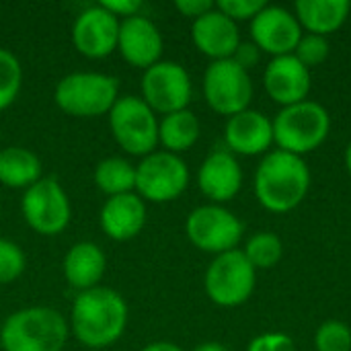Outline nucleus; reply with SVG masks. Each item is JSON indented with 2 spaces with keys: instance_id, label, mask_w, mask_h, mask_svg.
I'll list each match as a JSON object with an SVG mask.
<instances>
[{
  "instance_id": "1",
  "label": "nucleus",
  "mask_w": 351,
  "mask_h": 351,
  "mask_svg": "<svg viewBox=\"0 0 351 351\" xmlns=\"http://www.w3.org/2000/svg\"><path fill=\"white\" fill-rule=\"evenodd\" d=\"M128 302L125 298L107 286H97L78 296L70 311V329L74 337L90 350H103L113 346L128 327Z\"/></svg>"
},
{
  "instance_id": "2",
  "label": "nucleus",
  "mask_w": 351,
  "mask_h": 351,
  "mask_svg": "<svg viewBox=\"0 0 351 351\" xmlns=\"http://www.w3.org/2000/svg\"><path fill=\"white\" fill-rule=\"evenodd\" d=\"M311 187L306 162L290 152H269L255 173V195L259 204L276 214L290 212L302 204Z\"/></svg>"
},
{
  "instance_id": "3",
  "label": "nucleus",
  "mask_w": 351,
  "mask_h": 351,
  "mask_svg": "<svg viewBox=\"0 0 351 351\" xmlns=\"http://www.w3.org/2000/svg\"><path fill=\"white\" fill-rule=\"evenodd\" d=\"M70 327L62 313L49 306H27L12 313L0 327L4 351H62Z\"/></svg>"
},
{
  "instance_id": "4",
  "label": "nucleus",
  "mask_w": 351,
  "mask_h": 351,
  "mask_svg": "<svg viewBox=\"0 0 351 351\" xmlns=\"http://www.w3.org/2000/svg\"><path fill=\"white\" fill-rule=\"evenodd\" d=\"M56 105L72 117L109 115L119 99V80L103 72H70L53 90Z\"/></svg>"
},
{
  "instance_id": "5",
  "label": "nucleus",
  "mask_w": 351,
  "mask_h": 351,
  "mask_svg": "<svg viewBox=\"0 0 351 351\" xmlns=\"http://www.w3.org/2000/svg\"><path fill=\"white\" fill-rule=\"evenodd\" d=\"M331 130L327 109L315 101H302L284 107L274 119V142L290 154H306L317 150Z\"/></svg>"
},
{
  "instance_id": "6",
  "label": "nucleus",
  "mask_w": 351,
  "mask_h": 351,
  "mask_svg": "<svg viewBox=\"0 0 351 351\" xmlns=\"http://www.w3.org/2000/svg\"><path fill=\"white\" fill-rule=\"evenodd\" d=\"M107 117L111 136L123 152L144 158L158 146V117L142 97H119Z\"/></svg>"
},
{
  "instance_id": "7",
  "label": "nucleus",
  "mask_w": 351,
  "mask_h": 351,
  "mask_svg": "<svg viewBox=\"0 0 351 351\" xmlns=\"http://www.w3.org/2000/svg\"><path fill=\"white\" fill-rule=\"evenodd\" d=\"M21 212L27 226L41 237L62 234L72 218L68 193L53 177H41L35 185L25 189Z\"/></svg>"
},
{
  "instance_id": "8",
  "label": "nucleus",
  "mask_w": 351,
  "mask_h": 351,
  "mask_svg": "<svg viewBox=\"0 0 351 351\" xmlns=\"http://www.w3.org/2000/svg\"><path fill=\"white\" fill-rule=\"evenodd\" d=\"M189 185V169L179 154L154 150L136 165V193L144 202L167 204Z\"/></svg>"
},
{
  "instance_id": "9",
  "label": "nucleus",
  "mask_w": 351,
  "mask_h": 351,
  "mask_svg": "<svg viewBox=\"0 0 351 351\" xmlns=\"http://www.w3.org/2000/svg\"><path fill=\"white\" fill-rule=\"evenodd\" d=\"M206 294L218 306H239L249 300L255 290V267L249 263L243 251L232 249L210 263L206 271Z\"/></svg>"
},
{
  "instance_id": "10",
  "label": "nucleus",
  "mask_w": 351,
  "mask_h": 351,
  "mask_svg": "<svg viewBox=\"0 0 351 351\" xmlns=\"http://www.w3.org/2000/svg\"><path fill=\"white\" fill-rule=\"evenodd\" d=\"M204 95L216 113L232 117L249 109L253 99V80L249 72L241 68L232 58L216 60L206 68Z\"/></svg>"
},
{
  "instance_id": "11",
  "label": "nucleus",
  "mask_w": 351,
  "mask_h": 351,
  "mask_svg": "<svg viewBox=\"0 0 351 351\" xmlns=\"http://www.w3.org/2000/svg\"><path fill=\"white\" fill-rule=\"evenodd\" d=\"M142 101L160 115L187 109L191 101V76L189 72L169 60H160L142 74Z\"/></svg>"
},
{
  "instance_id": "12",
  "label": "nucleus",
  "mask_w": 351,
  "mask_h": 351,
  "mask_svg": "<svg viewBox=\"0 0 351 351\" xmlns=\"http://www.w3.org/2000/svg\"><path fill=\"white\" fill-rule=\"evenodd\" d=\"M185 232L191 245L199 251L222 255L237 249L243 237V224L232 212L212 204L199 206L187 216Z\"/></svg>"
},
{
  "instance_id": "13",
  "label": "nucleus",
  "mask_w": 351,
  "mask_h": 351,
  "mask_svg": "<svg viewBox=\"0 0 351 351\" xmlns=\"http://www.w3.org/2000/svg\"><path fill=\"white\" fill-rule=\"evenodd\" d=\"M119 19L101 4L84 8L72 25V43L88 60H103L117 49Z\"/></svg>"
},
{
  "instance_id": "14",
  "label": "nucleus",
  "mask_w": 351,
  "mask_h": 351,
  "mask_svg": "<svg viewBox=\"0 0 351 351\" xmlns=\"http://www.w3.org/2000/svg\"><path fill=\"white\" fill-rule=\"evenodd\" d=\"M251 35H253V43L261 51L280 58V56H290L296 49L302 37V27L296 14H292L290 10L267 4L251 21Z\"/></svg>"
},
{
  "instance_id": "15",
  "label": "nucleus",
  "mask_w": 351,
  "mask_h": 351,
  "mask_svg": "<svg viewBox=\"0 0 351 351\" xmlns=\"http://www.w3.org/2000/svg\"><path fill=\"white\" fill-rule=\"evenodd\" d=\"M162 47L165 41L160 29L148 16L136 14L119 23L117 51L130 66L148 70L150 66L160 62Z\"/></svg>"
},
{
  "instance_id": "16",
  "label": "nucleus",
  "mask_w": 351,
  "mask_h": 351,
  "mask_svg": "<svg viewBox=\"0 0 351 351\" xmlns=\"http://www.w3.org/2000/svg\"><path fill=\"white\" fill-rule=\"evenodd\" d=\"M263 84L267 95L288 107L306 101V95L311 90V72L308 68L294 56H280L274 58L263 74Z\"/></svg>"
},
{
  "instance_id": "17",
  "label": "nucleus",
  "mask_w": 351,
  "mask_h": 351,
  "mask_svg": "<svg viewBox=\"0 0 351 351\" xmlns=\"http://www.w3.org/2000/svg\"><path fill=\"white\" fill-rule=\"evenodd\" d=\"M191 39L195 47L216 60H230L241 45V33L232 19H228L224 12H220L216 6L193 21L191 25Z\"/></svg>"
},
{
  "instance_id": "18",
  "label": "nucleus",
  "mask_w": 351,
  "mask_h": 351,
  "mask_svg": "<svg viewBox=\"0 0 351 351\" xmlns=\"http://www.w3.org/2000/svg\"><path fill=\"white\" fill-rule=\"evenodd\" d=\"M146 220H148L146 202L136 191L107 197L99 214L103 232L117 243L136 239L144 230Z\"/></svg>"
},
{
  "instance_id": "19",
  "label": "nucleus",
  "mask_w": 351,
  "mask_h": 351,
  "mask_svg": "<svg viewBox=\"0 0 351 351\" xmlns=\"http://www.w3.org/2000/svg\"><path fill=\"white\" fill-rule=\"evenodd\" d=\"M197 185L212 202H230L243 185V171L237 156L230 150L210 152L197 171Z\"/></svg>"
},
{
  "instance_id": "20",
  "label": "nucleus",
  "mask_w": 351,
  "mask_h": 351,
  "mask_svg": "<svg viewBox=\"0 0 351 351\" xmlns=\"http://www.w3.org/2000/svg\"><path fill=\"white\" fill-rule=\"evenodd\" d=\"M224 140L230 152L255 156L265 152L274 142V123L267 115L255 109H245L228 117Z\"/></svg>"
},
{
  "instance_id": "21",
  "label": "nucleus",
  "mask_w": 351,
  "mask_h": 351,
  "mask_svg": "<svg viewBox=\"0 0 351 351\" xmlns=\"http://www.w3.org/2000/svg\"><path fill=\"white\" fill-rule=\"evenodd\" d=\"M105 267H107V257L103 249L90 241L74 243L68 249L62 265L66 282L78 292L101 286Z\"/></svg>"
},
{
  "instance_id": "22",
  "label": "nucleus",
  "mask_w": 351,
  "mask_h": 351,
  "mask_svg": "<svg viewBox=\"0 0 351 351\" xmlns=\"http://www.w3.org/2000/svg\"><path fill=\"white\" fill-rule=\"evenodd\" d=\"M294 8L300 27L325 37L346 23L351 4L348 0H298Z\"/></svg>"
},
{
  "instance_id": "23",
  "label": "nucleus",
  "mask_w": 351,
  "mask_h": 351,
  "mask_svg": "<svg viewBox=\"0 0 351 351\" xmlns=\"http://www.w3.org/2000/svg\"><path fill=\"white\" fill-rule=\"evenodd\" d=\"M41 179V160L29 148L6 146L0 150V185L29 189Z\"/></svg>"
},
{
  "instance_id": "24",
  "label": "nucleus",
  "mask_w": 351,
  "mask_h": 351,
  "mask_svg": "<svg viewBox=\"0 0 351 351\" xmlns=\"http://www.w3.org/2000/svg\"><path fill=\"white\" fill-rule=\"evenodd\" d=\"M199 138V119L189 109L162 115L158 119V144L173 154L193 148Z\"/></svg>"
},
{
  "instance_id": "25",
  "label": "nucleus",
  "mask_w": 351,
  "mask_h": 351,
  "mask_svg": "<svg viewBox=\"0 0 351 351\" xmlns=\"http://www.w3.org/2000/svg\"><path fill=\"white\" fill-rule=\"evenodd\" d=\"M95 185L107 197L136 191V165L121 156H107L95 167Z\"/></svg>"
},
{
  "instance_id": "26",
  "label": "nucleus",
  "mask_w": 351,
  "mask_h": 351,
  "mask_svg": "<svg viewBox=\"0 0 351 351\" xmlns=\"http://www.w3.org/2000/svg\"><path fill=\"white\" fill-rule=\"evenodd\" d=\"M23 86V68L19 58L6 49L0 47V111L8 109Z\"/></svg>"
},
{
  "instance_id": "27",
  "label": "nucleus",
  "mask_w": 351,
  "mask_h": 351,
  "mask_svg": "<svg viewBox=\"0 0 351 351\" xmlns=\"http://www.w3.org/2000/svg\"><path fill=\"white\" fill-rule=\"evenodd\" d=\"M243 253L255 269H269L282 259L284 247L276 234L259 232L247 243V249Z\"/></svg>"
},
{
  "instance_id": "28",
  "label": "nucleus",
  "mask_w": 351,
  "mask_h": 351,
  "mask_svg": "<svg viewBox=\"0 0 351 351\" xmlns=\"http://www.w3.org/2000/svg\"><path fill=\"white\" fill-rule=\"evenodd\" d=\"M25 265L27 257L23 249L8 239H0V286L16 282L23 276Z\"/></svg>"
},
{
  "instance_id": "29",
  "label": "nucleus",
  "mask_w": 351,
  "mask_h": 351,
  "mask_svg": "<svg viewBox=\"0 0 351 351\" xmlns=\"http://www.w3.org/2000/svg\"><path fill=\"white\" fill-rule=\"evenodd\" d=\"M317 351H350L351 329L341 321H327L315 335Z\"/></svg>"
},
{
  "instance_id": "30",
  "label": "nucleus",
  "mask_w": 351,
  "mask_h": 351,
  "mask_svg": "<svg viewBox=\"0 0 351 351\" xmlns=\"http://www.w3.org/2000/svg\"><path fill=\"white\" fill-rule=\"evenodd\" d=\"M294 56H296L306 68L319 66V64L325 62L327 56H329V41H327L323 35H313V33L302 35L300 41H298V45H296V49H294Z\"/></svg>"
},
{
  "instance_id": "31",
  "label": "nucleus",
  "mask_w": 351,
  "mask_h": 351,
  "mask_svg": "<svg viewBox=\"0 0 351 351\" xmlns=\"http://www.w3.org/2000/svg\"><path fill=\"white\" fill-rule=\"evenodd\" d=\"M267 4L263 0H220L216 2V8L220 12H224L228 19L237 21H247V19H255Z\"/></svg>"
},
{
  "instance_id": "32",
  "label": "nucleus",
  "mask_w": 351,
  "mask_h": 351,
  "mask_svg": "<svg viewBox=\"0 0 351 351\" xmlns=\"http://www.w3.org/2000/svg\"><path fill=\"white\" fill-rule=\"evenodd\" d=\"M247 351H296L294 341L284 333H265L255 337Z\"/></svg>"
},
{
  "instance_id": "33",
  "label": "nucleus",
  "mask_w": 351,
  "mask_h": 351,
  "mask_svg": "<svg viewBox=\"0 0 351 351\" xmlns=\"http://www.w3.org/2000/svg\"><path fill=\"white\" fill-rule=\"evenodd\" d=\"M101 6L107 8L119 21H123L128 16H136L142 10V2L140 0H105V2H101Z\"/></svg>"
},
{
  "instance_id": "34",
  "label": "nucleus",
  "mask_w": 351,
  "mask_h": 351,
  "mask_svg": "<svg viewBox=\"0 0 351 351\" xmlns=\"http://www.w3.org/2000/svg\"><path fill=\"white\" fill-rule=\"evenodd\" d=\"M214 6H216V4H214L212 0H177V2H175V8H177L183 16L193 19V21L199 19L202 14L210 12Z\"/></svg>"
},
{
  "instance_id": "35",
  "label": "nucleus",
  "mask_w": 351,
  "mask_h": 351,
  "mask_svg": "<svg viewBox=\"0 0 351 351\" xmlns=\"http://www.w3.org/2000/svg\"><path fill=\"white\" fill-rule=\"evenodd\" d=\"M259 53H261V49H259L253 41H251V43H243V41H241V45L237 47L232 60H234L241 68H245V70L249 72V68H253V66L259 62Z\"/></svg>"
},
{
  "instance_id": "36",
  "label": "nucleus",
  "mask_w": 351,
  "mask_h": 351,
  "mask_svg": "<svg viewBox=\"0 0 351 351\" xmlns=\"http://www.w3.org/2000/svg\"><path fill=\"white\" fill-rule=\"evenodd\" d=\"M140 351H183L179 346L171 343V341H154V343H148L146 348H142Z\"/></svg>"
},
{
  "instance_id": "37",
  "label": "nucleus",
  "mask_w": 351,
  "mask_h": 351,
  "mask_svg": "<svg viewBox=\"0 0 351 351\" xmlns=\"http://www.w3.org/2000/svg\"><path fill=\"white\" fill-rule=\"evenodd\" d=\"M193 351H228L222 343H216V341H208V343H202L197 346Z\"/></svg>"
},
{
  "instance_id": "38",
  "label": "nucleus",
  "mask_w": 351,
  "mask_h": 351,
  "mask_svg": "<svg viewBox=\"0 0 351 351\" xmlns=\"http://www.w3.org/2000/svg\"><path fill=\"white\" fill-rule=\"evenodd\" d=\"M346 167H348V171L351 173V142L350 146H348V150H346Z\"/></svg>"
},
{
  "instance_id": "39",
  "label": "nucleus",
  "mask_w": 351,
  "mask_h": 351,
  "mask_svg": "<svg viewBox=\"0 0 351 351\" xmlns=\"http://www.w3.org/2000/svg\"><path fill=\"white\" fill-rule=\"evenodd\" d=\"M0 327H2V325H0Z\"/></svg>"
}]
</instances>
